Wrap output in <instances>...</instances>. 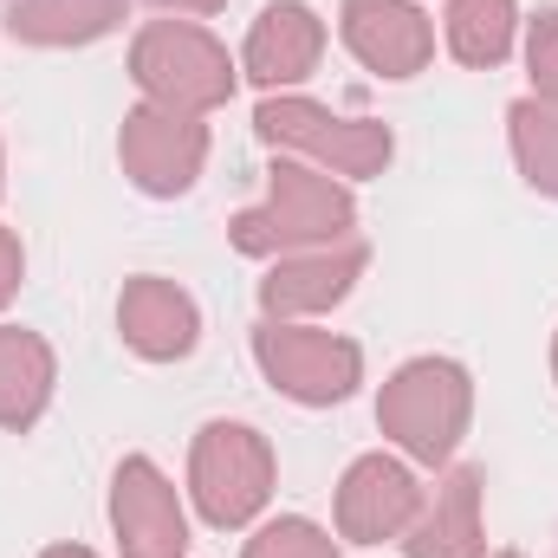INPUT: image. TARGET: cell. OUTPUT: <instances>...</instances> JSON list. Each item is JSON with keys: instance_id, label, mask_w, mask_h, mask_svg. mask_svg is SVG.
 Segmentation results:
<instances>
[{"instance_id": "2", "label": "cell", "mask_w": 558, "mask_h": 558, "mask_svg": "<svg viewBox=\"0 0 558 558\" xmlns=\"http://www.w3.org/2000/svg\"><path fill=\"white\" fill-rule=\"evenodd\" d=\"M461 384V371L454 364H410L403 377H397V390H390V422L403 428V441L428 454V461H441L448 448H454V422H461V403H441L435 410V397H448Z\"/></svg>"}, {"instance_id": "13", "label": "cell", "mask_w": 558, "mask_h": 558, "mask_svg": "<svg viewBox=\"0 0 558 558\" xmlns=\"http://www.w3.org/2000/svg\"><path fill=\"white\" fill-rule=\"evenodd\" d=\"M13 267H20V260H13V247H7V234H0V299H7V286H13Z\"/></svg>"}, {"instance_id": "9", "label": "cell", "mask_w": 558, "mask_h": 558, "mask_svg": "<svg viewBox=\"0 0 558 558\" xmlns=\"http://www.w3.org/2000/svg\"><path fill=\"white\" fill-rule=\"evenodd\" d=\"M46 397V351L20 331H0V422H26Z\"/></svg>"}, {"instance_id": "12", "label": "cell", "mask_w": 558, "mask_h": 558, "mask_svg": "<svg viewBox=\"0 0 558 558\" xmlns=\"http://www.w3.org/2000/svg\"><path fill=\"white\" fill-rule=\"evenodd\" d=\"M533 78L558 98V13H539L533 26Z\"/></svg>"}, {"instance_id": "6", "label": "cell", "mask_w": 558, "mask_h": 558, "mask_svg": "<svg viewBox=\"0 0 558 558\" xmlns=\"http://www.w3.org/2000/svg\"><path fill=\"white\" fill-rule=\"evenodd\" d=\"M312 52H318V20L305 13V7H267L260 13V26H254V46H247V65H254V78H299L305 65H312Z\"/></svg>"}, {"instance_id": "14", "label": "cell", "mask_w": 558, "mask_h": 558, "mask_svg": "<svg viewBox=\"0 0 558 558\" xmlns=\"http://www.w3.org/2000/svg\"><path fill=\"white\" fill-rule=\"evenodd\" d=\"M46 558H92V553H78V546H65V553H46Z\"/></svg>"}, {"instance_id": "8", "label": "cell", "mask_w": 558, "mask_h": 558, "mask_svg": "<svg viewBox=\"0 0 558 558\" xmlns=\"http://www.w3.org/2000/svg\"><path fill=\"white\" fill-rule=\"evenodd\" d=\"M124 318H131V338H137L143 351H156V357L195 344V312H189V299H175V292H162V286H137L131 305H124Z\"/></svg>"}, {"instance_id": "4", "label": "cell", "mask_w": 558, "mask_h": 558, "mask_svg": "<svg viewBox=\"0 0 558 558\" xmlns=\"http://www.w3.org/2000/svg\"><path fill=\"white\" fill-rule=\"evenodd\" d=\"M118 526L131 533V558L182 553V513H175V500H169V487L156 481L149 461H131L118 474Z\"/></svg>"}, {"instance_id": "1", "label": "cell", "mask_w": 558, "mask_h": 558, "mask_svg": "<svg viewBox=\"0 0 558 558\" xmlns=\"http://www.w3.org/2000/svg\"><path fill=\"white\" fill-rule=\"evenodd\" d=\"M267 500V448L254 441V428H228L215 422L202 441V507L215 526L247 520Z\"/></svg>"}, {"instance_id": "15", "label": "cell", "mask_w": 558, "mask_h": 558, "mask_svg": "<svg viewBox=\"0 0 558 558\" xmlns=\"http://www.w3.org/2000/svg\"><path fill=\"white\" fill-rule=\"evenodd\" d=\"M195 7H215V0H195Z\"/></svg>"}, {"instance_id": "7", "label": "cell", "mask_w": 558, "mask_h": 558, "mask_svg": "<svg viewBox=\"0 0 558 558\" xmlns=\"http://www.w3.org/2000/svg\"><path fill=\"white\" fill-rule=\"evenodd\" d=\"M410 500H416V487H410V474L397 461H364L344 481V526L364 533V539H377V533H390L410 513Z\"/></svg>"}, {"instance_id": "11", "label": "cell", "mask_w": 558, "mask_h": 558, "mask_svg": "<svg viewBox=\"0 0 558 558\" xmlns=\"http://www.w3.org/2000/svg\"><path fill=\"white\" fill-rule=\"evenodd\" d=\"M247 558H331L325 553V539L305 526V520H286V526H274V533H260V546Z\"/></svg>"}, {"instance_id": "3", "label": "cell", "mask_w": 558, "mask_h": 558, "mask_svg": "<svg viewBox=\"0 0 558 558\" xmlns=\"http://www.w3.org/2000/svg\"><path fill=\"white\" fill-rule=\"evenodd\" d=\"M260 357H267V371H274L279 384H286L292 397H305V403H331V397H344L351 377H357V351H351V344H331V338L305 344V338H292V331H260Z\"/></svg>"}, {"instance_id": "10", "label": "cell", "mask_w": 558, "mask_h": 558, "mask_svg": "<svg viewBox=\"0 0 558 558\" xmlns=\"http://www.w3.org/2000/svg\"><path fill=\"white\" fill-rule=\"evenodd\" d=\"M454 26V52L468 59V65H494L500 52H507V39H513V0H454V13H448Z\"/></svg>"}, {"instance_id": "5", "label": "cell", "mask_w": 558, "mask_h": 558, "mask_svg": "<svg viewBox=\"0 0 558 558\" xmlns=\"http://www.w3.org/2000/svg\"><path fill=\"white\" fill-rule=\"evenodd\" d=\"M351 46L371 59V65H384L390 78H403V72H416L422 52H428V26H422V13L410 7H397V0H351Z\"/></svg>"}]
</instances>
